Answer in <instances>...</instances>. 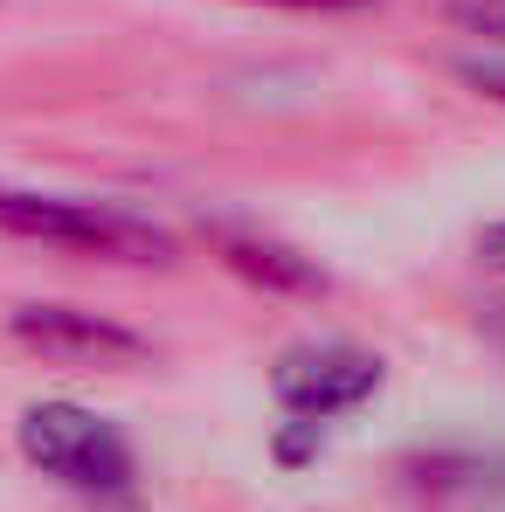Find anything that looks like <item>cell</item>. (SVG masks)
I'll use <instances>...</instances> for the list:
<instances>
[{"label":"cell","instance_id":"1","mask_svg":"<svg viewBox=\"0 0 505 512\" xmlns=\"http://www.w3.org/2000/svg\"><path fill=\"white\" fill-rule=\"evenodd\" d=\"M0 236H28V243H56V250L118 256V263H160V256L173 250L167 229H153L146 215H132V208H118V201L21 194V187H0Z\"/></svg>","mask_w":505,"mask_h":512},{"label":"cell","instance_id":"2","mask_svg":"<svg viewBox=\"0 0 505 512\" xmlns=\"http://www.w3.org/2000/svg\"><path fill=\"white\" fill-rule=\"evenodd\" d=\"M14 436H21V457L42 478L70 485V492H104L111 499L139 478L132 443L118 436V423H104L97 409H77V402H28Z\"/></svg>","mask_w":505,"mask_h":512},{"label":"cell","instance_id":"3","mask_svg":"<svg viewBox=\"0 0 505 512\" xmlns=\"http://www.w3.org/2000/svg\"><path fill=\"white\" fill-rule=\"evenodd\" d=\"M270 395H277L284 416L319 429V423L353 416L360 402L381 395V353H367V346H353V340H298L277 353Z\"/></svg>","mask_w":505,"mask_h":512},{"label":"cell","instance_id":"4","mask_svg":"<svg viewBox=\"0 0 505 512\" xmlns=\"http://www.w3.org/2000/svg\"><path fill=\"white\" fill-rule=\"evenodd\" d=\"M7 340L28 346L49 367H139L153 353L132 326H118L104 312H84V305H14Z\"/></svg>","mask_w":505,"mask_h":512},{"label":"cell","instance_id":"5","mask_svg":"<svg viewBox=\"0 0 505 512\" xmlns=\"http://www.w3.org/2000/svg\"><path fill=\"white\" fill-rule=\"evenodd\" d=\"M215 250L222 263L256 284V291H277V298H326L333 291V277L319 270V256L291 250V243H277V236H256V229H215Z\"/></svg>","mask_w":505,"mask_h":512},{"label":"cell","instance_id":"6","mask_svg":"<svg viewBox=\"0 0 505 512\" xmlns=\"http://www.w3.org/2000/svg\"><path fill=\"white\" fill-rule=\"evenodd\" d=\"M443 14H450V28L505 49V0H443Z\"/></svg>","mask_w":505,"mask_h":512},{"label":"cell","instance_id":"7","mask_svg":"<svg viewBox=\"0 0 505 512\" xmlns=\"http://www.w3.org/2000/svg\"><path fill=\"white\" fill-rule=\"evenodd\" d=\"M457 77L478 90V97H492V104H505V63H478V56H464L457 63Z\"/></svg>","mask_w":505,"mask_h":512},{"label":"cell","instance_id":"8","mask_svg":"<svg viewBox=\"0 0 505 512\" xmlns=\"http://www.w3.org/2000/svg\"><path fill=\"white\" fill-rule=\"evenodd\" d=\"M471 250H478V263H485V270H492V277H505V222H485V229H478V243H471Z\"/></svg>","mask_w":505,"mask_h":512},{"label":"cell","instance_id":"9","mask_svg":"<svg viewBox=\"0 0 505 512\" xmlns=\"http://www.w3.org/2000/svg\"><path fill=\"white\" fill-rule=\"evenodd\" d=\"M270 7H360V0H270Z\"/></svg>","mask_w":505,"mask_h":512}]
</instances>
